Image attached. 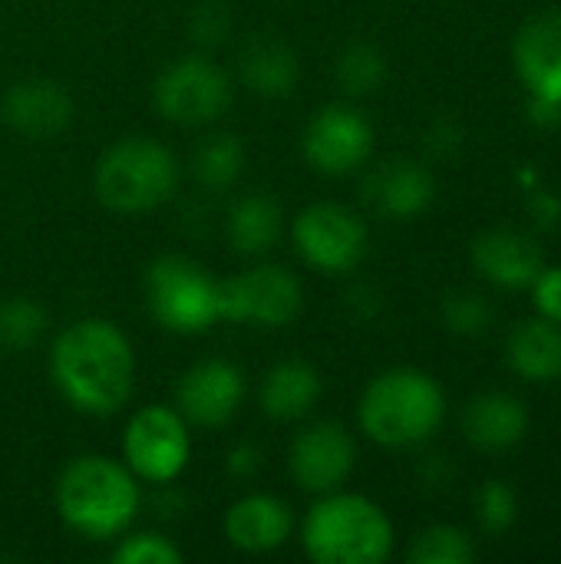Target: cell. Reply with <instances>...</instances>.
<instances>
[{
    "label": "cell",
    "instance_id": "obj_1",
    "mask_svg": "<svg viewBox=\"0 0 561 564\" xmlns=\"http://www.w3.org/2000/svg\"><path fill=\"white\" fill-rule=\"evenodd\" d=\"M50 380L73 410L112 416L129 403L136 387L132 344L112 321H73L50 347Z\"/></svg>",
    "mask_w": 561,
    "mask_h": 564
},
{
    "label": "cell",
    "instance_id": "obj_2",
    "mask_svg": "<svg viewBox=\"0 0 561 564\" xmlns=\"http://www.w3.org/2000/svg\"><path fill=\"white\" fill-rule=\"evenodd\" d=\"M139 479L109 456H79L56 482L60 519L89 542L126 535L139 516Z\"/></svg>",
    "mask_w": 561,
    "mask_h": 564
},
{
    "label": "cell",
    "instance_id": "obj_3",
    "mask_svg": "<svg viewBox=\"0 0 561 564\" xmlns=\"http://www.w3.org/2000/svg\"><path fill=\"white\" fill-rule=\"evenodd\" d=\"M446 416L443 387L413 367L380 373L360 397V430L387 449H407L427 443Z\"/></svg>",
    "mask_w": 561,
    "mask_h": 564
},
{
    "label": "cell",
    "instance_id": "obj_4",
    "mask_svg": "<svg viewBox=\"0 0 561 564\" xmlns=\"http://www.w3.org/2000/svg\"><path fill=\"white\" fill-rule=\"evenodd\" d=\"M308 558L317 564H380L393 552V522L357 492H324L301 525Z\"/></svg>",
    "mask_w": 561,
    "mask_h": 564
},
{
    "label": "cell",
    "instance_id": "obj_5",
    "mask_svg": "<svg viewBox=\"0 0 561 564\" xmlns=\"http://www.w3.org/2000/svg\"><path fill=\"white\" fill-rule=\"evenodd\" d=\"M96 198L119 215L152 212L179 188V159L149 135H129L109 145L96 162Z\"/></svg>",
    "mask_w": 561,
    "mask_h": 564
},
{
    "label": "cell",
    "instance_id": "obj_6",
    "mask_svg": "<svg viewBox=\"0 0 561 564\" xmlns=\"http://www.w3.org/2000/svg\"><path fill=\"white\" fill-rule=\"evenodd\" d=\"M145 297L155 324L169 334H205L222 321L218 281L179 254L152 261L145 274Z\"/></svg>",
    "mask_w": 561,
    "mask_h": 564
},
{
    "label": "cell",
    "instance_id": "obj_7",
    "mask_svg": "<svg viewBox=\"0 0 561 564\" xmlns=\"http://www.w3.org/2000/svg\"><path fill=\"white\" fill-rule=\"evenodd\" d=\"M192 456L188 420L175 406H142L122 433V459L142 482H172Z\"/></svg>",
    "mask_w": 561,
    "mask_h": 564
},
{
    "label": "cell",
    "instance_id": "obj_8",
    "mask_svg": "<svg viewBox=\"0 0 561 564\" xmlns=\"http://www.w3.org/2000/svg\"><path fill=\"white\" fill-rule=\"evenodd\" d=\"M152 102L175 126H208L231 106V79L205 56H182L159 73Z\"/></svg>",
    "mask_w": 561,
    "mask_h": 564
},
{
    "label": "cell",
    "instance_id": "obj_9",
    "mask_svg": "<svg viewBox=\"0 0 561 564\" xmlns=\"http://www.w3.org/2000/svg\"><path fill=\"white\" fill-rule=\"evenodd\" d=\"M291 238L298 254L324 274H347L367 254V225L357 212L337 202L308 205L294 218Z\"/></svg>",
    "mask_w": 561,
    "mask_h": 564
},
{
    "label": "cell",
    "instance_id": "obj_10",
    "mask_svg": "<svg viewBox=\"0 0 561 564\" xmlns=\"http://www.w3.org/2000/svg\"><path fill=\"white\" fill-rule=\"evenodd\" d=\"M301 281L281 264H261L218 281V311L228 324L284 327L301 314Z\"/></svg>",
    "mask_w": 561,
    "mask_h": 564
},
{
    "label": "cell",
    "instance_id": "obj_11",
    "mask_svg": "<svg viewBox=\"0 0 561 564\" xmlns=\"http://www.w3.org/2000/svg\"><path fill=\"white\" fill-rule=\"evenodd\" d=\"M304 159L321 175H347L360 169L374 152V126L354 106H324L304 129Z\"/></svg>",
    "mask_w": 561,
    "mask_h": 564
},
{
    "label": "cell",
    "instance_id": "obj_12",
    "mask_svg": "<svg viewBox=\"0 0 561 564\" xmlns=\"http://www.w3.org/2000/svg\"><path fill=\"white\" fill-rule=\"evenodd\" d=\"M354 463H357L354 436L347 433V426L334 420H321L301 430L288 453V469L294 482L314 496L341 489L347 476L354 473Z\"/></svg>",
    "mask_w": 561,
    "mask_h": 564
},
{
    "label": "cell",
    "instance_id": "obj_13",
    "mask_svg": "<svg viewBox=\"0 0 561 564\" xmlns=\"http://www.w3.org/2000/svg\"><path fill=\"white\" fill-rule=\"evenodd\" d=\"M245 400V377L231 360H198L175 387V410L195 426H225Z\"/></svg>",
    "mask_w": 561,
    "mask_h": 564
},
{
    "label": "cell",
    "instance_id": "obj_14",
    "mask_svg": "<svg viewBox=\"0 0 561 564\" xmlns=\"http://www.w3.org/2000/svg\"><path fill=\"white\" fill-rule=\"evenodd\" d=\"M0 119L26 139H50L69 126L73 99L53 79H20L3 93Z\"/></svg>",
    "mask_w": 561,
    "mask_h": 564
},
{
    "label": "cell",
    "instance_id": "obj_15",
    "mask_svg": "<svg viewBox=\"0 0 561 564\" xmlns=\"http://www.w3.org/2000/svg\"><path fill=\"white\" fill-rule=\"evenodd\" d=\"M294 532V512L278 496H245L225 516V539L245 555H271L288 545Z\"/></svg>",
    "mask_w": 561,
    "mask_h": 564
},
{
    "label": "cell",
    "instance_id": "obj_16",
    "mask_svg": "<svg viewBox=\"0 0 561 564\" xmlns=\"http://www.w3.org/2000/svg\"><path fill=\"white\" fill-rule=\"evenodd\" d=\"M473 264L486 281H493L496 288H509V291L529 288L546 268L542 248L529 235L513 231V228L483 231L473 241Z\"/></svg>",
    "mask_w": 561,
    "mask_h": 564
},
{
    "label": "cell",
    "instance_id": "obj_17",
    "mask_svg": "<svg viewBox=\"0 0 561 564\" xmlns=\"http://www.w3.org/2000/svg\"><path fill=\"white\" fill-rule=\"evenodd\" d=\"M516 69L532 96L561 102V10L532 17L516 36Z\"/></svg>",
    "mask_w": 561,
    "mask_h": 564
},
{
    "label": "cell",
    "instance_id": "obj_18",
    "mask_svg": "<svg viewBox=\"0 0 561 564\" xmlns=\"http://www.w3.org/2000/svg\"><path fill=\"white\" fill-rule=\"evenodd\" d=\"M367 202L387 218H413L433 202V175L413 159L387 162L367 178Z\"/></svg>",
    "mask_w": 561,
    "mask_h": 564
},
{
    "label": "cell",
    "instance_id": "obj_19",
    "mask_svg": "<svg viewBox=\"0 0 561 564\" xmlns=\"http://www.w3.org/2000/svg\"><path fill=\"white\" fill-rule=\"evenodd\" d=\"M529 430L526 406L509 393H479L463 413V433L479 449H509Z\"/></svg>",
    "mask_w": 561,
    "mask_h": 564
},
{
    "label": "cell",
    "instance_id": "obj_20",
    "mask_svg": "<svg viewBox=\"0 0 561 564\" xmlns=\"http://www.w3.org/2000/svg\"><path fill=\"white\" fill-rule=\"evenodd\" d=\"M321 373L308 360H281L261 380V410L278 423H294L321 400Z\"/></svg>",
    "mask_w": 561,
    "mask_h": 564
},
{
    "label": "cell",
    "instance_id": "obj_21",
    "mask_svg": "<svg viewBox=\"0 0 561 564\" xmlns=\"http://www.w3.org/2000/svg\"><path fill=\"white\" fill-rule=\"evenodd\" d=\"M506 360L513 373L529 383L561 380V324L549 317H536L519 324L506 340Z\"/></svg>",
    "mask_w": 561,
    "mask_h": 564
},
{
    "label": "cell",
    "instance_id": "obj_22",
    "mask_svg": "<svg viewBox=\"0 0 561 564\" xmlns=\"http://www.w3.org/2000/svg\"><path fill=\"white\" fill-rule=\"evenodd\" d=\"M241 79L251 93L258 96H268V99H281L294 89L298 83V56L291 46L278 43V40H268V36H258L251 40L245 50H241Z\"/></svg>",
    "mask_w": 561,
    "mask_h": 564
},
{
    "label": "cell",
    "instance_id": "obj_23",
    "mask_svg": "<svg viewBox=\"0 0 561 564\" xmlns=\"http://www.w3.org/2000/svg\"><path fill=\"white\" fill-rule=\"evenodd\" d=\"M281 208L268 195H245L228 208L225 235L238 254H261L278 241Z\"/></svg>",
    "mask_w": 561,
    "mask_h": 564
},
{
    "label": "cell",
    "instance_id": "obj_24",
    "mask_svg": "<svg viewBox=\"0 0 561 564\" xmlns=\"http://www.w3.org/2000/svg\"><path fill=\"white\" fill-rule=\"evenodd\" d=\"M241 169H245V145L238 135H228V132L212 135L195 152V178L212 192L231 188L238 182Z\"/></svg>",
    "mask_w": 561,
    "mask_h": 564
},
{
    "label": "cell",
    "instance_id": "obj_25",
    "mask_svg": "<svg viewBox=\"0 0 561 564\" xmlns=\"http://www.w3.org/2000/svg\"><path fill=\"white\" fill-rule=\"evenodd\" d=\"M473 558H476L473 539L456 525L423 529L407 552L410 564H470Z\"/></svg>",
    "mask_w": 561,
    "mask_h": 564
},
{
    "label": "cell",
    "instance_id": "obj_26",
    "mask_svg": "<svg viewBox=\"0 0 561 564\" xmlns=\"http://www.w3.org/2000/svg\"><path fill=\"white\" fill-rule=\"evenodd\" d=\"M46 330V314L30 297L0 301V350H26Z\"/></svg>",
    "mask_w": 561,
    "mask_h": 564
},
{
    "label": "cell",
    "instance_id": "obj_27",
    "mask_svg": "<svg viewBox=\"0 0 561 564\" xmlns=\"http://www.w3.org/2000/svg\"><path fill=\"white\" fill-rule=\"evenodd\" d=\"M384 76H387V63H384L380 50H374L367 43H357V46L344 50L341 59H337V83L350 96H367V93L380 89Z\"/></svg>",
    "mask_w": 561,
    "mask_h": 564
},
{
    "label": "cell",
    "instance_id": "obj_28",
    "mask_svg": "<svg viewBox=\"0 0 561 564\" xmlns=\"http://www.w3.org/2000/svg\"><path fill=\"white\" fill-rule=\"evenodd\" d=\"M476 516H479V525L489 532V535H503L516 525V516H519V502H516V492L509 482L503 479H493L479 489L476 496Z\"/></svg>",
    "mask_w": 561,
    "mask_h": 564
},
{
    "label": "cell",
    "instance_id": "obj_29",
    "mask_svg": "<svg viewBox=\"0 0 561 564\" xmlns=\"http://www.w3.org/2000/svg\"><path fill=\"white\" fill-rule=\"evenodd\" d=\"M112 564H182V552L159 532H132L116 545Z\"/></svg>",
    "mask_w": 561,
    "mask_h": 564
},
{
    "label": "cell",
    "instance_id": "obj_30",
    "mask_svg": "<svg viewBox=\"0 0 561 564\" xmlns=\"http://www.w3.org/2000/svg\"><path fill=\"white\" fill-rule=\"evenodd\" d=\"M489 321H493V307L479 294H450L443 301V324L460 337L486 334Z\"/></svg>",
    "mask_w": 561,
    "mask_h": 564
},
{
    "label": "cell",
    "instance_id": "obj_31",
    "mask_svg": "<svg viewBox=\"0 0 561 564\" xmlns=\"http://www.w3.org/2000/svg\"><path fill=\"white\" fill-rule=\"evenodd\" d=\"M529 288H532L539 314L561 324V268H542L539 278Z\"/></svg>",
    "mask_w": 561,
    "mask_h": 564
},
{
    "label": "cell",
    "instance_id": "obj_32",
    "mask_svg": "<svg viewBox=\"0 0 561 564\" xmlns=\"http://www.w3.org/2000/svg\"><path fill=\"white\" fill-rule=\"evenodd\" d=\"M192 30L202 43H222L228 33V10L222 3H205L192 17Z\"/></svg>",
    "mask_w": 561,
    "mask_h": 564
},
{
    "label": "cell",
    "instance_id": "obj_33",
    "mask_svg": "<svg viewBox=\"0 0 561 564\" xmlns=\"http://www.w3.org/2000/svg\"><path fill=\"white\" fill-rule=\"evenodd\" d=\"M529 215H532L536 225L555 228L561 221V198L559 195H552V192H536V195L529 198Z\"/></svg>",
    "mask_w": 561,
    "mask_h": 564
},
{
    "label": "cell",
    "instance_id": "obj_34",
    "mask_svg": "<svg viewBox=\"0 0 561 564\" xmlns=\"http://www.w3.org/2000/svg\"><path fill=\"white\" fill-rule=\"evenodd\" d=\"M460 139H463V132H460L456 122L436 119V126H433L430 135H427V145H430V152H436V155H450V152L460 145Z\"/></svg>",
    "mask_w": 561,
    "mask_h": 564
},
{
    "label": "cell",
    "instance_id": "obj_35",
    "mask_svg": "<svg viewBox=\"0 0 561 564\" xmlns=\"http://www.w3.org/2000/svg\"><path fill=\"white\" fill-rule=\"evenodd\" d=\"M529 116H532V122H536V126L552 129V126H559L561 122V102L559 99H546V96H532V102H529Z\"/></svg>",
    "mask_w": 561,
    "mask_h": 564
},
{
    "label": "cell",
    "instance_id": "obj_36",
    "mask_svg": "<svg viewBox=\"0 0 561 564\" xmlns=\"http://www.w3.org/2000/svg\"><path fill=\"white\" fill-rule=\"evenodd\" d=\"M258 466H261V463H258V449L248 446V443H245V446H235L231 456H228V473H231V476L248 479Z\"/></svg>",
    "mask_w": 561,
    "mask_h": 564
}]
</instances>
